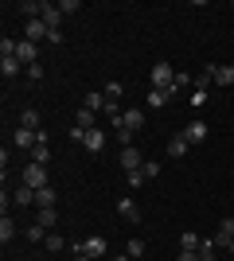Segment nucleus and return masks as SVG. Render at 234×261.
Instances as JSON below:
<instances>
[{
    "instance_id": "6e6552de",
    "label": "nucleus",
    "mask_w": 234,
    "mask_h": 261,
    "mask_svg": "<svg viewBox=\"0 0 234 261\" xmlns=\"http://www.w3.org/2000/svg\"><path fill=\"white\" fill-rule=\"evenodd\" d=\"M121 168L125 172H141V168H145V156L137 152V148H121Z\"/></svg>"
},
{
    "instance_id": "f704fd0d",
    "label": "nucleus",
    "mask_w": 234,
    "mask_h": 261,
    "mask_svg": "<svg viewBox=\"0 0 234 261\" xmlns=\"http://www.w3.org/2000/svg\"><path fill=\"white\" fill-rule=\"evenodd\" d=\"M176 261H199V253H188V250H179V257Z\"/></svg>"
},
{
    "instance_id": "7c9ffc66",
    "label": "nucleus",
    "mask_w": 234,
    "mask_h": 261,
    "mask_svg": "<svg viewBox=\"0 0 234 261\" xmlns=\"http://www.w3.org/2000/svg\"><path fill=\"white\" fill-rule=\"evenodd\" d=\"M59 8H63V16H74V12L82 8V4H78V0H63V4H59Z\"/></svg>"
},
{
    "instance_id": "e433bc0d",
    "label": "nucleus",
    "mask_w": 234,
    "mask_h": 261,
    "mask_svg": "<svg viewBox=\"0 0 234 261\" xmlns=\"http://www.w3.org/2000/svg\"><path fill=\"white\" fill-rule=\"evenodd\" d=\"M226 250H230V253H234V242H230V246H226Z\"/></svg>"
},
{
    "instance_id": "6ab92c4d",
    "label": "nucleus",
    "mask_w": 234,
    "mask_h": 261,
    "mask_svg": "<svg viewBox=\"0 0 234 261\" xmlns=\"http://www.w3.org/2000/svg\"><path fill=\"white\" fill-rule=\"evenodd\" d=\"M179 250H188V253H199V250H203V242H199V234H191V230H188V234H184V238H179Z\"/></svg>"
},
{
    "instance_id": "412c9836",
    "label": "nucleus",
    "mask_w": 234,
    "mask_h": 261,
    "mask_svg": "<svg viewBox=\"0 0 234 261\" xmlns=\"http://www.w3.org/2000/svg\"><path fill=\"white\" fill-rule=\"evenodd\" d=\"M20 125H23V129H35V133L43 129V125H39V113H35V109H23V113H20Z\"/></svg>"
},
{
    "instance_id": "7ed1b4c3",
    "label": "nucleus",
    "mask_w": 234,
    "mask_h": 261,
    "mask_svg": "<svg viewBox=\"0 0 234 261\" xmlns=\"http://www.w3.org/2000/svg\"><path fill=\"white\" fill-rule=\"evenodd\" d=\"M39 20H43L47 28H51V32H59L67 16H63V8H59V4H51V0H43V8H39Z\"/></svg>"
},
{
    "instance_id": "ddd939ff",
    "label": "nucleus",
    "mask_w": 234,
    "mask_h": 261,
    "mask_svg": "<svg viewBox=\"0 0 234 261\" xmlns=\"http://www.w3.org/2000/svg\"><path fill=\"white\" fill-rule=\"evenodd\" d=\"M121 121H125V125H129L133 133H137V129H145V109H137V106H133V109H125Z\"/></svg>"
},
{
    "instance_id": "4be33fe9",
    "label": "nucleus",
    "mask_w": 234,
    "mask_h": 261,
    "mask_svg": "<svg viewBox=\"0 0 234 261\" xmlns=\"http://www.w3.org/2000/svg\"><path fill=\"white\" fill-rule=\"evenodd\" d=\"M39 8H43V4H35V0H23V4H20V16H23V20H39Z\"/></svg>"
},
{
    "instance_id": "cd10ccee",
    "label": "nucleus",
    "mask_w": 234,
    "mask_h": 261,
    "mask_svg": "<svg viewBox=\"0 0 234 261\" xmlns=\"http://www.w3.org/2000/svg\"><path fill=\"white\" fill-rule=\"evenodd\" d=\"M211 82H215V78H211V70H207V66H203L199 74H195V90H199V94H203V90L211 86Z\"/></svg>"
},
{
    "instance_id": "4c0bfd02",
    "label": "nucleus",
    "mask_w": 234,
    "mask_h": 261,
    "mask_svg": "<svg viewBox=\"0 0 234 261\" xmlns=\"http://www.w3.org/2000/svg\"><path fill=\"white\" fill-rule=\"evenodd\" d=\"M129 261H133V257H129Z\"/></svg>"
},
{
    "instance_id": "b1692460",
    "label": "nucleus",
    "mask_w": 234,
    "mask_h": 261,
    "mask_svg": "<svg viewBox=\"0 0 234 261\" xmlns=\"http://www.w3.org/2000/svg\"><path fill=\"white\" fill-rule=\"evenodd\" d=\"M55 222H59V211H55V207L39 211V226H43V230H51V226H55Z\"/></svg>"
},
{
    "instance_id": "c85d7f7f",
    "label": "nucleus",
    "mask_w": 234,
    "mask_h": 261,
    "mask_svg": "<svg viewBox=\"0 0 234 261\" xmlns=\"http://www.w3.org/2000/svg\"><path fill=\"white\" fill-rule=\"evenodd\" d=\"M106 101H113V106L121 101V82H110V86H106Z\"/></svg>"
},
{
    "instance_id": "a878e982",
    "label": "nucleus",
    "mask_w": 234,
    "mask_h": 261,
    "mask_svg": "<svg viewBox=\"0 0 234 261\" xmlns=\"http://www.w3.org/2000/svg\"><path fill=\"white\" fill-rule=\"evenodd\" d=\"M148 106H152V109H164L168 106V94H164V90H148Z\"/></svg>"
},
{
    "instance_id": "473e14b6",
    "label": "nucleus",
    "mask_w": 234,
    "mask_h": 261,
    "mask_svg": "<svg viewBox=\"0 0 234 261\" xmlns=\"http://www.w3.org/2000/svg\"><path fill=\"white\" fill-rule=\"evenodd\" d=\"M125 175H129V187H141V184H145V172H125Z\"/></svg>"
},
{
    "instance_id": "a211bd4d",
    "label": "nucleus",
    "mask_w": 234,
    "mask_h": 261,
    "mask_svg": "<svg viewBox=\"0 0 234 261\" xmlns=\"http://www.w3.org/2000/svg\"><path fill=\"white\" fill-rule=\"evenodd\" d=\"M0 74H4V78L23 74V63H20V59H0Z\"/></svg>"
},
{
    "instance_id": "20e7f679",
    "label": "nucleus",
    "mask_w": 234,
    "mask_h": 261,
    "mask_svg": "<svg viewBox=\"0 0 234 261\" xmlns=\"http://www.w3.org/2000/svg\"><path fill=\"white\" fill-rule=\"evenodd\" d=\"M74 253H90V257L98 261V257H106V253H110V246H106V238H86L82 246H74Z\"/></svg>"
},
{
    "instance_id": "c756f323",
    "label": "nucleus",
    "mask_w": 234,
    "mask_h": 261,
    "mask_svg": "<svg viewBox=\"0 0 234 261\" xmlns=\"http://www.w3.org/2000/svg\"><path fill=\"white\" fill-rule=\"evenodd\" d=\"M32 156H35V164H47V160H51V148H47V144H35Z\"/></svg>"
},
{
    "instance_id": "4468645a",
    "label": "nucleus",
    "mask_w": 234,
    "mask_h": 261,
    "mask_svg": "<svg viewBox=\"0 0 234 261\" xmlns=\"http://www.w3.org/2000/svg\"><path fill=\"white\" fill-rule=\"evenodd\" d=\"M230 242H234V218H223V226L215 234V246H230Z\"/></svg>"
},
{
    "instance_id": "39448f33",
    "label": "nucleus",
    "mask_w": 234,
    "mask_h": 261,
    "mask_svg": "<svg viewBox=\"0 0 234 261\" xmlns=\"http://www.w3.org/2000/svg\"><path fill=\"white\" fill-rule=\"evenodd\" d=\"M39 133H43V129H39ZM39 133H35V129H23V125H20V129L12 133V141H16V148H28V152H32L35 144H39Z\"/></svg>"
},
{
    "instance_id": "c9c22d12",
    "label": "nucleus",
    "mask_w": 234,
    "mask_h": 261,
    "mask_svg": "<svg viewBox=\"0 0 234 261\" xmlns=\"http://www.w3.org/2000/svg\"><path fill=\"white\" fill-rule=\"evenodd\" d=\"M78 261H94V257H90V253H78Z\"/></svg>"
},
{
    "instance_id": "dca6fc26",
    "label": "nucleus",
    "mask_w": 234,
    "mask_h": 261,
    "mask_svg": "<svg viewBox=\"0 0 234 261\" xmlns=\"http://www.w3.org/2000/svg\"><path fill=\"white\" fill-rule=\"evenodd\" d=\"M188 148H191V144L184 141V133H176V137H172V141H168V156H172V160H179V156L188 152Z\"/></svg>"
},
{
    "instance_id": "9b49d317",
    "label": "nucleus",
    "mask_w": 234,
    "mask_h": 261,
    "mask_svg": "<svg viewBox=\"0 0 234 261\" xmlns=\"http://www.w3.org/2000/svg\"><path fill=\"white\" fill-rule=\"evenodd\" d=\"M215 78V86H234V66H207Z\"/></svg>"
},
{
    "instance_id": "5701e85b",
    "label": "nucleus",
    "mask_w": 234,
    "mask_h": 261,
    "mask_svg": "<svg viewBox=\"0 0 234 261\" xmlns=\"http://www.w3.org/2000/svg\"><path fill=\"white\" fill-rule=\"evenodd\" d=\"M12 238H16V226H12V218L4 215V218H0V242H4V246H8Z\"/></svg>"
},
{
    "instance_id": "f03ea898",
    "label": "nucleus",
    "mask_w": 234,
    "mask_h": 261,
    "mask_svg": "<svg viewBox=\"0 0 234 261\" xmlns=\"http://www.w3.org/2000/svg\"><path fill=\"white\" fill-rule=\"evenodd\" d=\"M23 187H32V191H43V187H51V184H47V168H43V164L23 168Z\"/></svg>"
},
{
    "instance_id": "aec40b11",
    "label": "nucleus",
    "mask_w": 234,
    "mask_h": 261,
    "mask_svg": "<svg viewBox=\"0 0 234 261\" xmlns=\"http://www.w3.org/2000/svg\"><path fill=\"white\" fill-rule=\"evenodd\" d=\"M94 117H98V113H90V109H78V117H74V125H78V129H98V125H94Z\"/></svg>"
},
{
    "instance_id": "f257e3e1",
    "label": "nucleus",
    "mask_w": 234,
    "mask_h": 261,
    "mask_svg": "<svg viewBox=\"0 0 234 261\" xmlns=\"http://www.w3.org/2000/svg\"><path fill=\"white\" fill-rule=\"evenodd\" d=\"M148 82H152V90H164L168 98H172V90H176V70L168 63H156L152 70H148Z\"/></svg>"
},
{
    "instance_id": "f8f14e48",
    "label": "nucleus",
    "mask_w": 234,
    "mask_h": 261,
    "mask_svg": "<svg viewBox=\"0 0 234 261\" xmlns=\"http://www.w3.org/2000/svg\"><path fill=\"white\" fill-rule=\"evenodd\" d=\"M117 215H121L125 222H141V211H137L133 199H117Z\"/></svg>"
},
{
    "instance_id": "bb28decb",
    "label": "nucleus",
    "mask_w": 234,
    "mask_h": 261,
    "mask_svg": "<svg viewBox=\"0 0 234 261\" xmlns=\"http://www.w3.org/2000/svg\"><path fill=\"white\" fill-rule=\"evenodd\" d=\"M145 250H148V246H145V238H129V257H145Z\"/></svg>"
},
{
    "instance_id": "f3484780",
    "label": "nucleus",
    "mask_w": 234,
    "mask_h": 261,
    "mask_svg": "<svg viewBox=\"0 0 234 261\" xmlns=\"http://www.w3.org/2000/svg\"><path fill=\"white\" fill-rule=\"evenodd\" d=\"M35 203H39V211H47V207H55V203H59V195H55V187H43V191H35Z\"/></svg>"
},
{
    "instance_id": "2eb2a0df",
    "label": "nucleus",
    "mask_w": 234,
    "mask_h": 261,
    "mask_svg": "<svg viewBox=\"0 0 234 261\" xmlns=\"http://www.w3.org/2000/svg\"><path fill=\"white\" fill-rule=\"evenodd\" d=\"M12 203H16V207H32V203H35V191H32V187H16V191H12Z\"/></svg>"
},
{
    "instance_id": "9d476101",
    "label": "nucleus",
    "mask_w": 234,
    "mask_h": 261,
    "mask_svg": "<svg viewBox=\"0 0 234 261\" xmlns=\"http://www.w3.org/2000/svg\"><path fill=\"white\" fill-rule=\"evenodd\" d=\"M82 148L98 156L101 148H106V133H101V129H90V133H86V141H82Z\"/></svg>"
},
{
    "instance_id": "0eeeda50",
    "label": "nucleus",
    "mask_w": 234,
    "mask_h": 261,
    "mask_svg": "<svg viewBox=\"0 0 234 261\" xmlns=\"http://www.w3.org/2000/svg\"><path fill=\"white\" fill-rule=\"evenodd\" d=\"M23 32H28V39H32V43H43V39H51V28H47L43 20H28V28H23Z\"/></svg>"
},
{
    "instance_id": "393cba45",
    "label": "nucleus",
    "mask_w": 234,
    "mask_h": 261,
    "mask_svg": "<svg viewBox=\"0 0 234 261\" xmlns=\"http://www.w3.org/2000/svg\"><path fill=\"white\" fill-rule=\"evenodd\" d=\"M43 246H47L51 253H59L63 246H67V238H63V234H47V238H43Z\"/></svg>"
},
{
    "instance_id": "2f4dec72",
    "label": "nucleus",
    "mask_w": 234,
    "mask_h": 261,
    "mask_svg": "<svg viewBox=\"0 0 234 261\" xmlns=\"http://www.w3.org/2000/svg\"><path fill=\"white\" fill-rule=\"evenodd\" d=\"M39 238H47V230H43V226H39V222H35V226H32V230H28V242H39Z\"/></svg>"
},
{
    "instance_id": "423d86ee",
    "label": "nucleus",
    "mask_w": 234,
    "mask_h": 261,
    "mask_svg": "<svg viewBox=\"0 0 234 261\" xmlns=\"http://www.w3.org/2000/svg\"><path fill=\"white\" fill-rule=\"evenodd\" d=\"M207 133H211V129H207V121H191L188 129H184V141H188V144H203V141H207Z\"/></svg>"
},
{
    "instance_id": "1a4fd4ad",
    "label": "nucleus",
    "mask_w": 234,
    "mask_h": 261,
    "mask_svg": "<svg viewBox=\"0 0 234 261\" xmlns=\"http://www.w3.org/2000/svg\"><path fill=\"white\" fill-rule=\"evenodd\" d=\"M106 106H110V101H106V94H98V90H90L86 98H82V109H90V113H106Z\"/></svg>"
},
{
    "instance_id": "72a5a7b5",
    "label": "nucleus",
    "mask_w": 234,
    "mask_h": 261,
    "mask_svg": "<svg viewBox=\"0 0 234 261\" xmlns=\"http://www.w3.org/2000/svg\"><path fill=\"white\" fill-rule=\"evenodd\" d=\"M141 172H145V179H152L156 172H160V164H152V160H145V168H141Z\"/></svg>"
}]
</instances>
